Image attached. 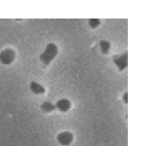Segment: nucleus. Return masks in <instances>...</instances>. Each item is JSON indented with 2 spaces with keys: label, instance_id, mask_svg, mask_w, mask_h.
I'll return each mask as SVG.
<instances>
[{
  "label": "nucleus",
  "instance_id": "obj_1",
  "mask_svg": "<svg viewBox=\"0 0 145 146\" xmlns=\"http://www.w3.org/2000/svg\"><path fill=\"white\" fill-rule=\"evenodd\" d=\"M58 54V48L54 43H49L45 46L44 50L41 53L39 58L44 65H50L51 62L56 57Z\"/></svg>",
  "mask_w": 145,
  "mask_h": 146
},
{
  "label": "nucleus",
  "instance_id": "obj_2",
  "mask_svg": "<svg viewBox=\"0 0 145 146\" xmlns=\"http://www.w3.org/2000/svg\"><path fill=\"white\" fill-rule=\"evenodd\" d=\"M15 51L11 48H7L0 52V62L3 65H10L15 60Z\"/></svg>",
  "mask_w": 145,
  "mask_h": 146
},
{
  "label": "nucleus",
  "instance_id": "obj_3",
  "mask_svg": "<svg viewBox=\"0 0 145 146\" xmlns=\"http://www.w3.org/2000/svg\"><path fill=\"white\" fill-rule=\"evenodd\" d=\"M56 140L61 145H70L73 141V134L69 131H63L56 136Z\"/></svg>",
  "mask_w": 145,
  "mask_h": 146
},
{
  "label": "nucleus",
  "instance_id": "obj_4",
  "mask_svg": "<svg viewBox=\"0 0 145 146\" xmlns=\"http://www.w3.org/2000/svg\"><path fill=\"white\" fill-rule=\"evenodd\" d=\"M113 60H114V63L116 65L118 69L120 71H123L128 66V53H127V51L121 55L115 56Z\"/></svg>",
  "mask_w": 145,
  "mask_h": 146
},
{
  "label": "nucleus",
  "instance_id": "obj_5",
  "mask_svg": "<svg viewBox=\"0 0 145 146\" xmlns=\"http://www.w3.org/2000/svg\"><path fill=\"white\" fill-rule=\"evenodd\" d=\"M55 107H56V110H57L58 111L62 113H66L69 111V110L71 109L72 103L70 102V100L67 98H62L55 104Z\"/></svg>",
  "mask_w": 145,
  "mask_h": 146
},
{
  "label": "nucleus",
  "instance_id": "obj_6",
  "mask_svg": "<svg viewBox=\"0 0 145 146\" xmlns=\"http://www.w3.org/2000/svg\"><path fill=\"white\" fill-rule=\"evenodd\" d=\"M30 90L35 95H41L45 92V88L39 83L32 81L30 84Z\"/></svg>",
  "mask_w": 145,
  "mask_h": 146
},
{
  "label": "nucleus",
  "instance_id": "obj_7",
  "mask_svg": "<svg viewBox=\"0 0 145 146\" xmlns=\"http://www.w3.org/2000/svg\"><path fill=\"white\" fill-rule=\"evenodd\" d=\"M41 110L44 113H51L53 111L56 110V107H55V104H52L51 102H49V101H46V102H44L41 106H40Z\"/></svg>",
  "mask_w": 145,
  "mask_h": 146
},
{
  "label": "nucleus",
  "instance_id": "obj_8",
  "mask_svg": "<svg viewBox=\"0 0 145 146\" xmlns=\"http://www.w3.org/2000/svg\"><path fill=\"white\" fill-rule=\"evenodd\" d=\"M99 47H100L101 51L103 54H108L109 52V50H110L111 44L108 40H101L99 42Z\"/></svg>",
  "mask_w": 145,
  "mask_h": 146
},
{
  "label": "nucleus",
  "instance_id": "obj_9",
  "mask_svg": "<svg viewBox=\"0 0 145 146\" xmlns=\"http://www.w3.org/2000/svg\"><path fill=\"white\" fill-rule=\"evenodd\" d=\"M100 25V20L97 19V18H91V19H89V26L95 29L97 28L98 26Z\"/></svg>",
  "mask_w": 145,
  "mask_h": 146
},
{
  "label": "nucleus",
  "instance_id": "obj_10",
  "mask_svg": "<svg viewBox=\"0 0 145 146\" xmlns=\"http://www.w3.org/2000/svg\"><path fill=\"white\" fill-rule=\"evenodd\" d=\"M123 101H124L125 104H127L128 103V93H127V92H125L124 95H123Z\"/></svg>",
  "mask_w": 145,
  "mask_h": 146
}]
</instances>
